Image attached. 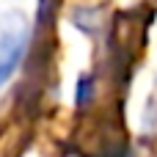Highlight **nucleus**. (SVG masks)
Here are the masks:
<instances>
[{
	"instance_id": "f257e3e1",
	"label": "nucleus",
	"mask_w": 157,
	"mask_h": 157,
	"mask_svg": "<svg viewBox=\"0 0 157 157\" xmlns=\"http://www.w3.org/2000/svg\"><path fill=\"white\" fill-rule=\"evenodd\" d=\"M25 52V39L17 33H3L0 36V86L14 75Z\"/></svg>"
}]
</instances>
